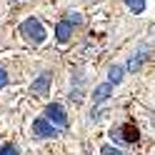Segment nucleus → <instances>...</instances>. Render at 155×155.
I'll return each instance as SVG.
<instances>
[{"label": "nucleus", "instance_id": "obj_1", "mask_svg": "<svg viewBox=\"0 0 155 155\" xmlns=\"http://www.w3.org/2000/svg\"><path fill=\"white\" fill-rule=\"evenodd\" d=\"M20 35H23L30 45H43V43H45V38H48L45 25L38 20V18H28V20L20 23Z\"/></svg>", "mask_w": 155, "mask_h": 155}, {"label": "nucleus", "instance_id": "obj_2", "mask_svg": "<svg viewBox=\"0 0 155 155\" xmlns=\"http://www.w3.org/2000/svg\"><path fill=\"white\" fill-rule=\"evenodd\" d=\"M45 118L50 120L58 130L68 128V115H65V110H63L60 103H50V105H48V108H45Z\"/></svg>", "mask_w": 155, "mask_h": 155}, {"label": "nucleus", "instance_id": "obj_3", "mask_svg": "<svg viewBox=\"0 0 155 155\" xmlns=\"http://www.w3.org/2000/svg\"><path fill=\"white\" fill-rule=\"evenodd\" d=\"M33 133L38 135V138H55V135H58V128H55L48 118H38V120L33 123Z\"/></svg>", "mask_w": 155, "mask_h": 155}, {"label": "nucleus", "instance_id": "obj_4", "mask_svg": "<svg viewBox=\"0 0 155 155\" xmlns=\"http://www.w3.org/2000/svg\"><path fill=\"white\" fill-rule=\"evenodd\" d=\"M48 88H50V75L43 73V75L33 83V88H30V90H33L35 98H45V95H48Z\"/></svg>", "mask_w": 155, "mask_h": 155}, {"label": "nucleus", "instance_id": "obj_5", "mask_svg": "<svg viewBox=\"0 0 155 155\" xmlns=\"http://www.w3.org/2000/svg\"><path fill=\"white\" fill-rule=\"evenodd\" d=\"M70 35H73V23L70 20H60V23L55 25V38L60 43H68V40H70Z\"/></svg>", "mask_w": 155, "mask_h": 155}, {"label": "nucleus", "instance_id": "obj_6", "mask_svg": "<svg viewBox=\"0 0 155 155\" xmlns=\"http://www.w3.org/2000/svg\"><path fill=\"white\" fill-rule=\"evenodd\" d=\"M110 90H113V83H103V85H98V90H95V103H103V100H108V95H110Z\"/></svg>", "mask_w": 155, "mask_h": 155}, {"label": "nucleus", "instance_id": "obj_7", "mask_svg": "<svg viewBox=\"0 0 155 155\" xmlns=\"http://www.w3.org/2000/svg\"><path fill=\"white\" fill-rule=\"evenodd\" d=\"M123 80V68L120 65H113L110 70H108V83H113V85H118Z\"/></svg>", "mask_w": 155, "mask_h": 155}, {"label": "nucleus", "instance_id": "obj_8", "mask_svg": "<svg viewBox=\"0 0 155 155\" xmlns=\"http://www.w3.org/2000/svg\"><path fill=\"white\" fill-rule=\"evenodd\" d=\"M125 3H128V8L133 13H143L145 10V0H125Z\"/></svg>", "mask_w": 155, "mask_h": 155}, {"label": "nucleus", "instance_id": "obj_9", "mask_svg": "<svg viewBox=\"0 0 155 155\" xmlns=\"http://www.w3.org/2000/svg\"><path fill=\"white\" fill-rule=\"evenodd\" d=\"M0 155H18V148L10 143H5V145H0Z\"/></svg>", "mask_w": 155, "mask_h": 155}, {"label": "nucleus", "instance_id": "obj_10", "mask_svg": "<svg viewBox=\"0 0 155 155\" xmlns=\"http://www.w3.org/2000/svg\"><path fill=\"white\" fill-rule=\"evenodd\" d=\"M143 58H145V55H138V58L133 55V58H130V63H128V70H138L140 63H143Z\"/></svg>", "mask_w": 155, "mask_h": 155}, {"label": "nucleus", "instance_id": "obj_11", "mask_svg": "<svg viewBox=\"0 0 155 155\" xmlns=\"http://www.w3.org/2000/svg\"><path fill=\"white\" fill-rule=\"evenodd\" d=\"M103 155H123L118 148H110V145H103V150H100Z\"/></svg>", "mask_w": 155, "mask_h": 155}, {"label": "nucleus", "instance_id": "obj_12", "mask_svg": "<svg viewBox=\"0 0 155 155\" xmlns=\"http://www.w3.org/2000/svg\"><path fill=\"white\" fill-rule=\"evenodd\" d=\"M8 83H10V80H8V73L0 68V88H8Z\"/></svg>", "mask_w": 155, "mask_h": 155}]
</instances>
